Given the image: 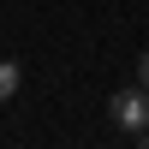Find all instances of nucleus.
<instances>
[{
    "label": "nucleus",
    "instance_id": "1",
    "mask_svg": "<svg viewBox=\"0 0 149 149\" xmlns=\"http://www.w3.org/2000/svg\"><path fill=\"white\" fill-rule=\"evenodd\" d=\"M107 119H113L125 137H143V131H149V90H143V84H125V90H113V102H107Z\"/></svg>",
    "mask_w": 149,
    "mask_h": 149
},
{
    "label": "nucleus",
    "instance_id": "2",
    "mask_svg": "<svg viewBox=\"0 0 149 149\" xmlns=\"http://www.w3.org/2000/svg\"><path fill=\"white\" fill-rule=\"evenodd\" d=\"M18 84H24L18 60H0V102H12V95H18Z\"/></svg>",
    "mask_w": 149,
    "mask_h": 149
},
{
    "label": "nucleus",
    "instance_id": "3",
    "mask_svg": "<svg viewBox=\"0 0 149 149\" xmlns=\"http://www.w3.org/2000/svg\"><path fill=\"white\" fill-rule=\"evenodd\" d=\"M137 84L149 90V48H143V60H137Z\"/></svg>",
    "mask_w": 149,
    "mask_h": 149
},
{
    "label": "nucleus",
    "instance_id": "4",
    "mask_svg": "<svg viewBox=\"0 0 149 149\" xmlns=\"http://www.w3.org/2000/svg\"><path fill=\"white\" fill-rule=\"evenodd\" d=\"M143 143H149V131H143Z\"/></svg>",
    "mask_w": 149,
    "mask_h": 149
}]
</instances>
